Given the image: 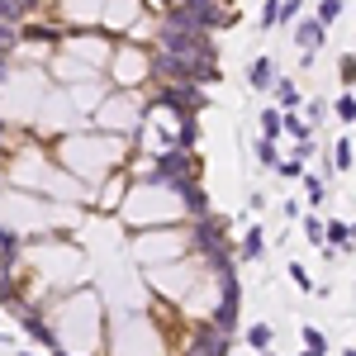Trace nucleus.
<instances>
[{
  "label": "nucleus",
  "instance_id": "nucleus-35",
  "mask_svg": "<svg viewBox=\"0 0 356 356\" xmlns=\"http://www.w3.org/2000/svg\"><path fill=\"white\" fill-rule=\"evenodd\" d=\"M0 342H5V332H0Z\"/></svg>",
  "mask_w": 356,
  "mask_h": 356
},
{
  "label": "nucleus",
  "instance_id": "nucleus-33",
  "mask_svg": "<svg viewBox=\"0 0 356 356\" xmlns=\"http://www.w3.org/2000/svg\"><path fill=\"white\" fill-rule=\"evenodd\" d=\"M342 356H356V352H342Z\"/></svg>",
  "mask_w": 356,
  "mask_h": 356
},
{
  "label": "nucleus",
  "instance_id": "nucleus-5",
  "mask_svg": "<svg viewBox=\"0 0 356 356\" xmlns=\"http://www.w3.org/2000/svg\"><path fill=\"white\" fill-rule=\"evenodd\" d=\"M323 38H328V24H323L318 15H300V19H295V43H300V53H318Z\"/></svg>",
  "mask_w": 356,
  "mask_h": 356
},
{
  "label": "nucleus",
  "instance_id": "nucleus-18",
  "mask_svg": "<svg viewBox=\"0 0 356 356\" xmlns=\"http://www.w3.org/2000/svg\"><path fill=\"white\" fill-rule=\"evenodd\" d=\"M285 138H295V143L300 138H314V124H304L295 110H285Z\"/></svg>",
  "mask_w": 356,
  "mask_h": 356
},
{
  "label": "nucleus",
  "instance_id": "nucleus-23",
  "mask_svg": "<svg viewBox=\"0 0 356 356\" xmlns=\"http://www.w3.org/2000/svg\"><path fill=\"white\" fill-rule=\"evenodd\" d=\"M275 171H280L285 181H304V171H309V166H304V157H280V166H275Z\"/></svg>",
  "mask_w": 356,
  "mask_h": 356
},
{
  "label": "nucleus",
  "instance_id": "nucleus-21",
  "mask_svg": "<svg viewBox=\"0 0 356 356\" xmlns=\"http://www.w3.org/2000/svg\"><path fill=\"white\" fill-rule=\"evenodd\" d=\"M337 81L356 90V53H342V57H337Z\"/></svg>",
  "mask_w": 356,
  "mask_h": 356
},
{
  "label": "nucleus",
  "instance_id": "nucleus-12",
  "mask_svg": "<svg viewBox=\"0 0 356 356\" xmlns=\"http://www.w3.org/2000/svg\"><path fill=\"white\" fill-rule=\"evenodd\" d=\"M356 166V152H352V138L342 134L337 138V143H332V171H342V176H347V171H352Z\"/></svg>",
  "mask_w": 356,
  "mask_h": 356
},
{
  "label": "nucleus",
  "instance_id": "nucleus-29",
  "mask_svg": "<svg viewBox=\"0 0 356 356\" xmlns=\"http://www.w3.org/2000/svg\"><path fill=\"white\" fill-rule=\"evenodd\" d=\"M300 356H328V352H309V347H304V352H300Z\"/></svg>",
  "mask_w": 356,
  "mask_h": 356
},
{
  "label": "nucleus",
  "instance_id": "nucleus-31",
  "mask_svg": "<svg viewBox=\"0 0 356 356\" xmlns=\"http://www.w3.org/2000/svg\"><path fill=\"white\" fill-rule=\"evenodd\" d=\"M0 24H5V10H0Z\"/></svg>",
  "mask_w": 356,
  "mask_h": 356
},
{
  "label": "nucleus",
  "instance_id": "nucleus-3",
  "mask_svg": "<svg viewBox=\"0 0 356 356\" xmlns=\"http://www.w3.org/2000/svg\"><path fill=\"white\" fill-rule=\"evenodd\" d=\"M219 309H214V323H219V328H238V314H243V285H238V271L233 275H219Z\"/></svg>",
  "mask_w": 356,
  "mask_h": 356
},
{
  "label": "nucleus",
  "instance_id": "nucleus-24",
  "mask_svg": "<svg viewBox=\"0 0 356 356\" xmlns=\"http://www.w3.org/2000/svg\"><path fill=\"white\" fill-rule=\"evenodd\" d=\"M300 15H304V5H300V0H280V19H275V24H295Z\"/></svg>",
  "mask_w": 356,
  "mask_h": 356
},
{
  "label": "nucleus",
  "instance_id": "nucleus-11",
  "mask_svg": "<svg viewBox=\"0 0 356 356\" xmlns=\"http://www.w3.org/2000/svg\"><path fill=\"white\" fill-rule=\"evenodd\" d=\"M332 119H337V124H352V129H356V90H352V86H347L337 100H332Z\"/></svg>",
  "mask_w": 356,
  "mask_h": 356
},
{
  "label": "nucleus",
  "instance_id": "nucleus-7",
  "mask_svg": "<svg viewBox=\"0 0 356 356\" xmlns=\"http://www.w3.org/2000/svg\"><path fill=\"white\" fill-rule=\"evenodd\" d=\"M19 318H24V332H29V342H38L43 352H57V347H62L48 318H38V314H29V309H24V314H19Z\"/></svg>",
  "mask_w": 356,
  "mask_h": 356
},
{
  "label": "nucleus",
  "instance_id": "nucleus-19",
  "mask_svg": "<svg viewBox=\"0 0 356 356\" xmlns=\"http://www.w3.org/2000/svg\"><path fill=\"white\" fill-rule=\"evenodd\" d=\"M352 243H356L352 228H347L342 219H332V223H328V247H347V252H352Z\"/></svg>",
  "mask_w": 356,
  "mask_h": 356
},
{
  "label": "nucleus",
  "instance_id": "nucleus-25",
  "mask_svg": "<svg viewBox=\"0 0 356 356\" xmlns=\"http://www.w3.org/2000/svg\"><path fill=\"white\" fill-rule=\"evenodd\" d=\"M304 347H309V352H328V337L318 328H304Z\"/></svg>",
  "mask_w": 356,
  "mask_h": 356
},
{
  "label": "nucleus",
  "instance_id": "nucleus-9",
  "mask_svg": "<svg viewBox=\"0 0 356 356\" xmlns=\"http://www.w3.org/2000/svg\"><path fill=\"white\" fill-rule=\"evenodd\" d=\"M257 124H261V138H275V143L285 138V110L280 105H266V110L257 114Z\"/></svg>",
  "mask_w": 356,
  "mask_h": 356
},
{
  "label": "nucleus",
  "instance_id": "nucleus-20",
  "mask_svg": "<svg viewBox=\"0 0 356 356\" xmlns=\"http://www.w3.org/2000/svg\"><path fill=\"white\" fill-rule=\"evenodd\" d=\"M342 10H347V0H318V10H314V15H318L323 24H337V19H342Z\"/></svg>",
  "mask_w": 356,
  "mask_h": 356
},
{
  "label": "nucleus",
  "instance_id": "nucleus-28",
  "mask_svg": "<svg viewBox=\"0 0 356 356\" xmlns=\"http://www.w3.org/2000/svg\"><path fill=\"white\" fill-rule=\"evenodd\" d=\"M5 138H10V129H5V119H0V152H5Z\"/></svg>",
  "mask_w": 356,
  "mask_h": 356
},
{
  "label": "nucleus",
  "instance_id": "nucleus-16",
  "mask_svg": "<svg viewBox=\"0 0 356 356\" xmlns=\"http://www.w3.org/2000/svg\"><path fill=\"white\" fill-rule=\"evenodd\" d=\"M19 38H24V29L5 19V24H0V57H15V48H19Z\"/></svg>",
  "mask_w": 356,
  "mask_h": 356
},
{
  "label": "nucleus",
  "instance_id": "nucleus-27",
  "mask_svg": "<svg viewBox=\"0 0 356 356\" xmlns=\"http://www.w3.org/2000/svg\"><path fill=\"white\" fill-rule=\"evenodd\" d=\"M290 280H295L300 290H314V280H309V271H304L300 261H290Z\"/></svg>",
  "mask_w": 356,
  "mask_h": 356
},
{
  "label": "nucleus",
  "instance_id": "nucleus-26",
  "mask_svg": "<svg viewBox=\"0 0 356 356\" xmlns=\"http://www.w3.org/2000/svg\"><path fill=\"white\" fill-rule=\"evenodd\" d=\"M332 114V105H323V100H309V124H323Z\"/></svg>",
  "mask_w": 356,
  "mask_h": 356
},
{
  "label": "nucleus",
  "instance_id": "nucleus-4",
  "mask_svg": "<svg viewBox=\"0 0 356 356\" xmlns=\"http://www.w3.org/2000/svg\"><path fill=\"white\" fill-rule=\"evenodd\" d=\"M191 356H233V332L219 323H200L191 337Z\"/></svg>",
  "mask_w": 356,
  "mask_h": 356
},
{
  "label": "nucleus",
  "instance_id": "nucleus-32",
  "mask_svg": "<svg viewBox=\"0 0 356 356\" xmlns=\"http://www.w3.org/2000/svg\"><path fill=\"white\" fill-rule=\"evenodd\" d=\"M352 238H356V223H352Z\"/></svg>",
  "mask_w": 356,
  "mask_h": 356
},
{
  "label": "nucleus",
  "instance_id": "nucleus-36",
  "mask_svg": "<svg viewBox=\"0 0 356 356\" xmlns=\"http://www.w3.org/2000/svg\"><path fill=\"white\" fill-rule=\"evenodd\" d=\"M352 15H356V5H352Z\"/></svg>",
  "mask_w": 356,
  "mask_h": 356
},
{
  "label": "nucleus",
  "instance_id": "nucleus-1",
  "mask_svg": "<svg viewBox=\"0 0 356 356\" xmlns=\"http://www.w3.org/2000/svg\"><path fill=\"white\" fill-rule=\"evenodd\" d=\"M195 171H200L195 147H162V152L147 162V171H143V186H162V191H171L181 200V191L195 186Z\"/></svg>",
  "mask_w": 356,
  "mask_h": 356
},
{
  "label": "nucleus",
  "instance_id": "nucleus-17",
  "mask_svg": "<svg viewBox=\"0 0 356 356\" xmlns=\"http://www.w3.org/2000/svg\"><path fill=\"white\" fill-rule=\"evenodd\" d=\"M252 152H257V162L261 166H280V147H275V138H257V147H252Z\"/></svg>",
  "mask_w": 356,
  "mask_h": 356
},
{
  "label": "nucleus",
  "instance_id": "nucleus-10",
  "mask_svg": "<svg viewBox=\"0 0 356 356\" xmlns=\"http://www.w3.org/2000/svg\"><path fill=\"white\" fill-rule=\"evenodd\" d=\"M238 257H243V261H261V257H266V233H261V228H247Z\"/></svg>",
  "mask_w": 356,
  "mask_h": 356
},
{
  "label": "nucleus",
  "instance_id": "nucleus-34",
  "mask_svg": "<svg viewBox=\"0 0 356 356\" xmlns=\"http://www.w3.org/2000/svg\"><path fill=\"white\" fill-rule=\"evenodd\" d=\"M261 356H275V352H261Z\"/></svg>",
  "mask_w": 356,
  "mask_h": 356
},
{
  "label": "nucleus",
  "instance_id": "nucleus-6",
  "mask_svg": "<svg viewBox=\"0 0 356 356\" xmlns=\"http://www.w3.org/2000/svg\"><path fill=\"white\" fill-rule=\"evenodd\" d=\"M275 81H280V72H275L271 57H252V67H247V86H252L257 95H271Z\"/></svg>",
  "mask_w": 356,
  "mask_h": 356
},
{
  "label": "nucleus",
  "instance_id": "nucleus-8",
  "mask_svg": "<svg viewBox=\"0 0 356 356\" xmlns=\"http://www.w3.org/2000/svg\"><path fill=\"white\" fill-rule=\"evenodd\" d=\"M271 100H275V105H280V110H300V105H304L300 86L290 81V76H280V81L271 86Z\"/></svg>",
  "mask_w": 356,
  "mask_h": 356
},
{
  "label": "nucleus",
  "instance_id": "nucleus-2",
  "mask_svg": "<svg viewBox=\"0 0 356 356\" xmlns=\"http://www.w3.org/2000/svg\"><path fill=\"white\" fill-rule=\"evenodd\" d=\"M147 105L176 114V119H200V110L209 105V95H204V86H191V81H157L152 95H147Z\"/></svg>",
  "mask_w": 356,
  "mask_h": 356
},
{
  "label": "nucleus",
  "instance_id": "nucleus-22",
  "mask_svg": "<svg viewBox=\"0 0 356 356\" xmlns=\"http://www.w3.org/2000/svg\"><path fill=\"white\" fill-rule=\"evenodd\" d=\"M271 337H275V328H271V323H257V328L247 332V342H252L257 352H271Z\"/></svg>",
  "mask_w": 356,
  "mask_h": 356
},
{
  "label": "nucleus",
  "instance_id": "nucleus-14",
  "mask_svg": "<svg viewBox=\"0 0 356 356\" xmlns=\"http://www.w3.org/2000/svg\"><path fill=\"white\" fill-rule=\"evenodd\" d=\"M0 10H5V19H10V24H24L29 15L38 10V0H0Z\"/></svg>",
  "mask_w": 356,
  "mask_h": 356
},
{
  "label": "nucleus",
  "instance_id": "nucleus-15",
  "mask_svg": "<svg viewBox=\"0 0 356 356\" xmlns=\"http://www.w3.org/2000/svg\"><path fill=\"white\" fill-rule=\"evenodd\" d=\"M304 195H309V209H318L323 200H328V186H323V176H314V171H304Z\"/></svg>",
  "mask_w": 356,
  "mask_h": 356
},
{
  "label": "nucleus",
  "instance_id": "nucleus-13",
  "mask_svg": "<svg viewBox=\"0 0 356 356\" xmlns=\"http://www.w3.org/2000/svg\"><path fill=\"white\" fill-rule=\"evenodd\" d=\"M300 223H304V238H309V243H314V247H328V223L318 219L314 209H309V214H304Z\"/></svg>",
  "mask_w": 356,
  "mask_h": 356
},
{
  "label": "nucleus",
  "instance_id": "nucleus-30",
  "mask_svg": "<svg viewBox=\"0 0 356 356\" xmlns=\"http://www.w3.org/2000/svg\"><path fill=\"white\" fill-rule=\"evenodd\" d=\"M24 356H43V352H24Z\"/></svg>",
  "mask_w": 356,
  "mask_h": 356
}]
</instances>
